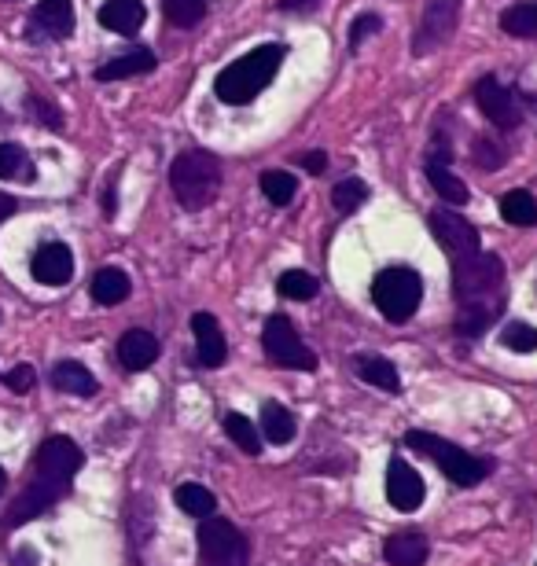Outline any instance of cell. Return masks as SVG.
<instances>
[{
    "instance_id": "6da1fadb",
    "label": "cell",
    "mask_w": 537,
    "mask_h": 566,
    "mask_svg": "<svg viewBox=\"0 0 537 566\" xmlns=\"http://www.w3.org/2000/svg\"><path fill=\"white\" fill-rule=\"evenodd\" d=\"M81 467V449L70 438H48L37 449V471L34 482L26 486V493L8 508V530H19L23 522L37 519L41 511H48L63 493H67L70 478L78 475Z\"/></svg>"
},
{
    "instance_id": "7a4b0ae2",
    "label": "cell",
    "mask_w": 537,
    "mask_h": 566,
    "mask_svg": "<svg viewBox=\"0 0 537 566\" xmlns=\"http://www.w3.org/2000/svg\"><path fill=\"white\" fill-rule=\"evenodd\" d=\"M284 56H287L284 45H262V48H254V52H247V56H240L236 63H229V67L218 74V81H214L218 100L236 107V103H251L254 96H262V92L273 85Z\"/></svg>"
},
{
    "instance_id": "3957f363",
    "label": "cell",
    "mask_w": 537,
    "mask_h": 566,
    "mask_svg": "<svg viewBox=\"0 0 537 566\" xmlns=\"http://www.w3.org/2000/svg\"><path fill=\"white\" fill-rule=\"evenodd\" d=\"M170 184L184 210H206L221 192V159L203 148L181 151L170 166Z\"/></svg>"
},
{
    "instance_id": "277c9868",
    "label": "cell",
    "mask_w": 537,
    "mask_h": 566,
    "mask_svg": "<svg viewBox=\"0 0 537 566\" xmlns=\"http://www.w3.org/2000/svg\"><path fill=\"white\" fill-rule=\"evenodd\" d=\"M405 445L423 453L427 460H435L438 471L453 482V486H475L482 478L490 475V464L479 460V456H471L468 449H460V445L446 442V438H438V434H427V431H409L405 434Z\"/></svg>"
},
{
    "instance_id": "5b68a950",
    "label": "cell",
    "mask_w": 537,
    "mask_h": 566,
    "mask_svg": "<svg viewBox=\"0 0 537 566\" xmlns=\"http://www.w3.org/2000/svg\"><path fill=\"white\" fill-rule=\"evenodd\" d=\"M504 283V261L497 254H464L453 258V291H457L460 306L464 302H497Z\"/></svg>"
},
{
    "instance_id": "8992f818",
    "label": "cell",
    "mask_w": 537,
    "mask_h": 566,
    "mask_svg": "<svg viewBox=\"0 0 537 566\" xmlns=\"http://www.w3.org/2000/svg\"><path fill=\"white\" fill-rule=\"evenodd\" d=\"M423 298V280L405 265H394V269H383L372 283V302L387 320L394 324H405V320L420 309Z\"/></svg>"
},
{
    "instance_id": "52a82bcc",
    "label": "cell",
    "mask_w": 537,
    "mask_h": 566,
    "mask_svg": "<svg viewBox=\"0 0 537 566\" xmlns=\"http://www.w3.org/2000/svg\"><path fill=\"white\" fill-rule=\"evenodd\" d=\"M199 563L203 566H247L251 563V544L229 519H203L199 522Z\"/></svg>"
},
{
    "instance_id": "ba28073f",
    "label": "cell",
    "mask_w": 537,
    "mask_h": 566,
    "mask_svg": "<svg viewBox=\"0 0 537 566\" xmlns=\"http://www.w3.org/2000/svg\"><path fill=\"white\" fill-rule=\"evenodd\" d=\"M262 346H265V357L280 368H295V372H317V353L309 350L306 342L298 339L295 324L287 317H269L262 328Z\"/></svg>"
},
{
    "instance_id": "9c48e42d",
    "label": "cell",
    "mask_w": 537,
    "mask_h": 566,
    "mask_svg": "<svg viewBox=\"0 0 537 566\" xmlns=\"http://www.w3.org/2000/svg\"><path fill=\"white\" fill-rule=\"evenodd\" d=\"M460 4L464 0H427L420 15V26L412 34V56H431L435 48H442L457 30Z\"/></svg>"
},
{
    "instance_id": "30bf717a",
    "label": "cell",
    "mask_w": 537,
    "mask_h": 566,
    "mask_svg": "<svg viewBox=\"0 0 537 566\" xmlns=\"http://www.w3.org/2000/svg\"><path fill=\"white\" fill-rule=\"evenodd\" d=\"M475 103H479V111L486 114L497 129H504V133L523 122V107L515 100V92L504 89L497 78H482L479 85H475Z\"/></svg>"
},
{
    "instance_id": "8fae6325",
    "label": "cell",
    "mask_w": 537,
    "mask_h": 566,
    "mask_svg": "<svg viewBox=\"0 0 537 566\" xmlns=\"http://www.w3.org/2000/svg\"><path fill=\"white\" fill-rule=\"evenodd\" d=\"M431 232H435L438 243L449 250V258H464V254L482 250L475 225H471L468 217L453 214V210H435V214H431Z\"/></svg>"
},
{
    "instance_id": "7c38bea8",
    "label": "cell",
    "mask_w": 537,
    "mask_h": 566,
    "mask_svg": "<svg viewBox=\"0 0 537 566\" xmlns=\"http://www.w3.org/2000/svg\"><path fill=\"white\" fill-rule=\"evenodd\" d=\"M427 497V486H423V478L412 471L405 460H390L387 467V500L394 504L398 511H416Z\"/></svg>"
},
{
    "instance_id": "4fadbf2b",
    "label": "cell",
    "mask_w": 537,
    "mask_h": 566,
    "mask_svg": "<svg viewBox=\"0 0 537 566\" xmlns=\"http://www.w3.org/2000/svg\"><path fill=\"white\" fill-rule=\"evenodd\" d=\"M30 272H34V280L45 283V287H63V283L74 276V254H70L67 243H45V247H37V254L30 258Z\"/></svg>"
},
{
    "instance_id": "5bb4252c",
    "label": "cell",
    "mask_w": 537,
    "mask_h": 566,
    "mask_svg": "<svg viewBox=\"0 0 537 566\" xmlns=\"http://www.w3.org/2000/svg\"><path fill=\"white\" fill-rule=\"evenodd\" d=\"M192 331H195V346H199V364H203V368H218V364H225L229 346H225V331H221L218 317L195 313Z\"/></svg>"
},
{
    "instance_id": "9a60e30c",
    "label": "cell",
    "mask_w": 537,
    "mask_h": 566,
    "mask_svg": "<svg viewBox=\"0 0 537 566\" xmlns=\"http://www.w3.org/2000/svg\"><path fill=\"white\" fill-rule=\"evenodd\" d=\"M427 181H431V188H435L446 203H453V206H464L471 199L468 195V184L460 181L457 173L449 170V151L446 148H438L431 159H427Z\"/></svg>"
},
{
    "instance_id": "2e32d148",
    "label": "cell",
    "mask_w": 537,
    "mask_h": 566,
    "mask_svg": "<svg viewBox=\"0 0 537 566\" xmlns=\"http://www.w3.org/2000/svg\"><path fill=\"white\" fill-rule=\"evenodd\" d=\"M118 361L126 372H144L151 364L159 361V339L151 331H126L122 342H118Z\"/></svg>"
},
{
    "instance_id": "e0dca14e",
    "label": "cell",
    "mask_w": 537,
    "mask_h": 566,
    "mask_svg": "<svg viewBox=\"0 0 537 566\" xmlns=\"http://www.w3.org/2000/svg\"><path fill=\"white\" fill-rule=\"evenodd\" d=\"M144 19H148V12H144L140 0H107L100 8V26H107L111 34H122V37L140 34Z\"/></svg>"
},
{
    "instance_id": "ac0fdd59",
    "label": "cell",
    "mask_w": 537,
    "mask_h": 566,
    "mask_svg": "<svg viewBox=\"0 0 537 566\" xmlns=\"http://www.w3.org/2000/svg\"><path fill=\"white\" fill-rule=\"evenodd\" d=\"M148 70H155V52H151V48H133L126 56L103 63V67L96 70V81H126V78H137V74H148Z\"/></svg>"
},
{
    "instance_id": "d6986e66",
    "label": "cell",
    "mask_w": 537,
    "mask_h": 566,
    "mask_svg": "<svg viewBox=\"0 0 537 566\" xmlns=\"http://www.w3.org/2000/svg\"><path fill=\"white\" fill-rule=\"evenodd\" d=\"M34 23L48 37H70L74 34V4L70 0H41L34 8Z\"/></svg>"
},
{
    "instance_id": "ffe728a7",
    "label": "cell",
    "mask_w": 537,
    "mask_h": 566,
    "mask_svg": "<svg viewBox=\"0 0 537 566\" xmlns=\"http://www.w3.org/2000/svg\"><path fill=\"white\" fill-rule=\"evenodd\" d=\"M383 555H387L390 566H423L431 548H427V541H423L420 533H394L383 544Z\"/></svg>"
},
{
    "instance_id": "44dd1931",
    "label": "cell",
    "mask_w": 537,
    "mask_h": 566,
    "mask_svg": "<svg viewBox=\"0 0 537 566\" xmlns=\"http://www.w3.org/2000/svg\"><path fill=\"white\" fill-rule=\"evenodd\" d=\"M354 368H357V379H365V383L379 386V390H387V394H398L401 390V375L387 357L361 353V357H354Z\"/></svg>"
},
{
    "instance_id": "7402d4cb",
    "label": "cell",
    "mask_w": 537,
    "mask_h": 566,
    "mask_svg": "<svg viewBox=\"0 0 537 566\" xmlns=\"http://www.w3.org/2000/svg\"><path fill=\"white\" fill-rule=\"evenodd\" d=\"M52 386L63 390V394H78V397L96 394V379H92L89 368L78 361H59L56 368H52Z\"/></svg>"
},
{
    "instance_id": "603a6c76",
    "label": "cell",
    "mask_w": 537,
    "mask_h": 566,
    "mask_svg": "<svg viewBox=\"0 0 537 566\" xmlns=\"http://www.w3.org/2000/svg\"><path fill=\"white\" fill-rule=\"evenodd\" d=\"M129 276L122 269H115V265H107V269H100L96 276H92V298L100 302V306H118V302H126L129 298Z\"/></svg>"
},
{
    "instance_id": "cb8c5ba5",
    "label": "cell",
    "mask_w": 537,
    "mask_h": 566,
    "mask_svg": "<svg viewBox=\"0 0 537 566\" xmlns=\"http://www.w3.org/2000/svg\"><path fill=\"white\" fill-rule=\"evenodd\" d=\"M497 313H501V298L497 302H464L457 313V331L468 339H479L482 331L497 320Z\"/></svg>"
},
{
    "instance_id": "d4e9b609",
    "label": "cell",
    "mask_w": 537,
    "mask_h": 566,
    "mask_svg": "<svg viewBox=\"0 0 537 566\" xmlns=\"http://www.w3.org/2000/svg\"><path fill=\"white\" fill-rule=\"evenodd\" d=\"M258 431L265 434V442L291 445L295 442V434H298V423L284 405H273V401H269V405L262 408V427H258Z\"/></svg>"
},
{
    "instance_id": "484cf974",
    "label": "cell",
    "mask_w": 537,
    "mask_h": 566,
    "mask_svg": "<svg viewBox=\"0 0 537 566\" xmlns=\"http://www.w3.org/2000/svg\"><path fill=\"white\" fill-rule=\"evenodd\" d=\"M173 500H177V508L188 511L192 519H210V515L218 511V497L206 486H199V482H181V486L173 489Z\"/></svg>"
},
{
    "instance_id": "4316f807",
    "label": "cell",
    "mask_w": 537,
    "mask_h": 566,
    "mask_svg": "<svg viewBox=\"0 0 537 566\" xmlns=\"http://www.w3.org/2000/svg\"><path fill=\"white\" fill-rule=\"evenodd\" d=\"M501 217L508 221V225H519V228L537 225V199L526 192V188L504 192L501 195Z\"/></svg>"
},
{
    "instance_id": "83f0119b",
    "label": "cell",
    "mask_w": 537,
    "mask_h": 566,
    "mask_svg": "<svg viewBox=\"0 0 537 566\" xmlns=\"http://www.w3.org/2000/svg\"><path fill=\"white\" fill-rule=\"evenodd\" d=\"M37 177L34 162L19 144H0V181H23L30 184Z\"/></svg>"
},
{
    "instance_id": "f1b7e54d",
    "label": "cell",
    "mask_w": 537,
    "mask_h": 566,
    "mask_svg": "<svg viewBox=\"0 0 537 566\" xmlns=\"http://www.w3.org/2000/svg\"><path fill=\"white\" fill-rule=\"evenodd\" d=\"M501 30L508 37H537V0L512 4V8L501 15Z\"/></svg>"
},
{
    "instance_id": "f546056e",
    "label": "cell",
    "mask_w": 537,
    "mask_h": 566,
    "mask_svg": "<svg viewBox=\"0 0 537 566\" xmlns=\"http://www.w3.org/2000/svg\"><path fill=\"white\" fill-rule=\"evenodd\" d=\"M225 431H229V438L240 445L247 456L262 453V431H258V427H254L247 416H240V412H229V416H225Z\"/></svg>"
},
{
    "instance_id": "4dcf8cb0",
    "label": "cell",
    "mask_w": 537,
    "mask_h": 566,
    "mask_svg": "<svg viewBox=\"0 0 537 566\" xmlns=\"http://www.w3.org/2000/svg\"><path fill=\"white\" fill-rule=\"evenodd\" d=\"M262 192L273 206H287L298 195V181L284 170H269L262 173Z\"/></svg>"
},
{
    "instance_id": "1f68e13d",
    "label": "cell",
    "mask_w": 537,
    "mask_h": 566,
    "mask_svg": "<svg viewBox=\"0 0 537 566\" xmlns=\"http://www.w3.org/2000/svg\"><path fill=\"white\" fill-rule=\"evenodd\" d=\"M162 12H166V19H170L173 26L192 30L206 15V0H162Z\"/></svg>"
},
{
    "instance_id": "d6a6232c",
    "label": "cell",
    "mask_w": 537,
    "mask_h": 566,
    "mask_svg": "<svg viewBox=\"0 0 537 566\" xmlns=\"http://www.w3.org/2000/svg\"><path fill=\"white\" fill-rule=\"evenodd\" d=\"M365 199H368V184L361 181V177H346V181L335 184V192H332V206L339 214H354Z\"/></svg>"
},
{
    "instance_id": "836d02e7",
    "label": "cell",
    "mask_w": 537,
    "mask_h": 566,
    "mask_svg": "<svg viewBox=\"0 0 537 566\" xmlns=\"http://www.w3.org/2000/svg\"><path fill=\"white\" fill-rule=\"evenodd\" d=\"M276 287H280V295L291 298V302H309V298L317 295V280H313L306 269H287Z\"/></svg>"
},
{
    "instance_id": "e575fe53",
    "label": "cell",
    "mask_w": 537,
    "mask_h": 566,
    "mask_svg": "<svg viewBox=\"0 0 537 566\" xmlns=\"http://www.w3.org/2000/svg\"><path fill=\"white\" fill-rule=\"evenodd\" d=\"M501 346L512 353H534L537 350V328L523 324V320H512L501 328Z\"/></svg>"
},
{
    "instance_id": "d590c367",
    "label": "cell",
    "mask_w": 537,
    "mask_h": 566,
    "mask_svg": "<svg viewBox=\"0 0 537 566\" xmlns=\"http://www.w3.org/2000/svg\"><path fill=\"white\" fill-rule=\"evenodd\" d=\"M471 159H475V166H479V170L497 173L504 166V159H508V155H504L501 144H493L490 136H479V140L471 144Z\"/></svg>"
},
{
    "instance_id": "8d00e7d4",
    "label": "cell",
    "mask_w": 537,
    "mask_h": 566,
    "mask_svg": "<svg viewBox=\"0 0 537 566\" xmlns=\"http://www.w3.org/2000/svg\"><path fill=\"white\" fill-rule=\"evenodd\" d=\"M383 30V19L379 15H357V23L350 26V48H361L372 34Z\"/></svg>"
},
{
    "instance_id": "74e56055",
    "label": "cell",
    "mask_w": 537,
    "mask_h": 566,
    "mask_svg": "<svg viewBox=\"0 0 537 566\" xmlns=\"http://www.w3.org/2000/svg\"><path fill=\"white\" fill-rule=\"evenodd\" d=\"M8 379V390H15V394H30L34 390V383H37V375H34V368L30 364H15L12 372L4 375Z\"/></svg>"
},
{
    "instance_id": "f35d334b",
    "label": "cell",
    "mask_w": 537,
    "mask_h": 566,
    "mask_svg": "<svg viewBox=\"0 0 537 566\" xmlns=\"http://www.w3.org/2000/svg\"><path fill=\"white\" fill-rule=\"evenodd\" d=\"M34 114H37V118H41L45 125H52V129H59V125H63L59 111L52 107V103H45V100H34Z\"/></svg>"
},
{
    "instance_id": "ab89813d",
    "label": "cell",
    "mask_w": 537,
    "mask_h": 566,
    "mask_svg": "<svg viewBox=\"0 0 537 566\" xmlns=\"http://www.w3.org/2000/svg\"><path fill=\"white\" fill-rule=\"evenodd\" d=\"M302 166L317 177V173H324V166H328V155H324V151H309V155H302Z\"/></svg>"
},
{
    "instance_id": "60d3db41",
    "label": "cell",
    "mask_w": 537,
    "mask_h": 566,
    "mask_svg": "<svg viewBox=\"0 0 537 566\" xmlns=\"http://www.w3.org/2000/svg\"><path fill=\"white\" fill-rule=\"evenodd\" d=\"M320 0H280V8H287V12H313Z\"/></svg>"
},
{
    "instance_id": "b9f144b4",
    "label": "cell",
    "mask_w": 537,
    "mask_h": 566,
    "mask_svg": "<svg viewBox=\"0 0 537 566\" xmlns=\"http://www.w3.org/2000/svg\"><path fill=\"white\" fill-rule=\"evenodd\" d=\"M15 210H19V203H15L12 195H4V192H0V225H4V221H8V217L15 214Z\"/></svg>"
},
{
    "instance_id": "7bdbcfd3",
    "label": "cell",
    "mask_w": 537,
    "mask_h": 566,
    "mask_svg": "<svg viewBox=\"0 0 537 566\" xmlns=\"http://www.w3.org/2000/svg\"><path fill=\"white\" fill-rule=\"evenodd\" d=\"M12 566H37V552H34V548H19Z\"/></svg>"
},
{
    "instance_id": "ee69618b",
    "label": "cell",
    "mask_w": 537,
    "mask_h": 566,
    "mask_svg": "<svg viewBox=\"0 0 537 566\" xmlns=\"http://www.w3.org/2000/svg\"><path fill=\"white\" fill-rule=\"evenodd\" d=\"M4 486H8V475H4V467H0V493H4Z\"/></svg>"
}]
</instances>
